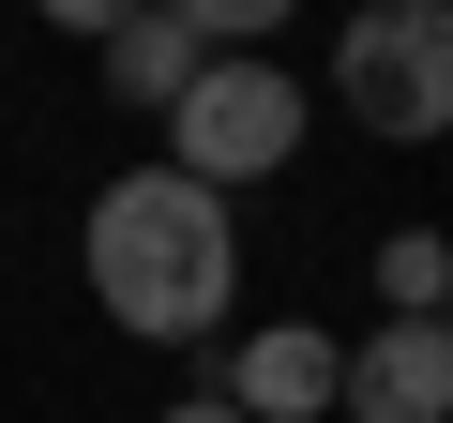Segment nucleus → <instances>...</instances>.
I'll use <instances>...</instances> for the list:
<instances>
[{
    "instance_id": "f257e3e1",
    "label": "nucleus",
    "mask_w": 453,
    "mask_h": 423,
    "mask_svg": "<svg viewBox=\"0 0 453 423\" xmlns=\"http://www.w3.org/2000/svg\"><path fill=\"white\" fill-rule=\"evenodd\" d=\"M76 258H91V303H106L136 348H196V333L226 318V288H242V227H226V196L181 181V166L106 181L91 227H76Z\"/></svg>"
},
{
    "instance_id": "f03ea898",
    "label": "nucleus",
    "mask_w": 453,
    "mask_h": 423,
    "mask_svg": "<svg viewBox=\"0 0 453 423\" xmlns=\"http://www.w3.org/2000/svg\"><path fill=\"white\" fill-rule=\"evenodd\" d=\"M333 106L363 136H453V0H363L333 31Z\"/></svg>"
},
{
    "instance_id": "7ed1b4c3",
    "label": "nucleus",
    "mask_w": 453,
    "mask_h": 423,
    "mask_svg": "<svg viewBox=\"0 0 453 423\" xmlns=\"http://www.w3.org/2000/svg\"><path fill=\"white\" fill-rule=\"evenodd\" d=\"M303 121H318V106H303L288 61H211V76L166 106V166L211 181V196H226V181H273V166L303 151Z\"/></svg>"
},
{
    "instance_id": "20e7f679",
    "label": "nucleus",
    "mask_w": 453,
    "mask_h": 423,
    "mask_svg": "<svg viewBox=\"0 0 453 423\" xmlns=\"http://www.w3.org/2000/svg\"><path fill=\"white\" fill-rule=\"evenodd\" d=\"M333 423H453V333H438V318H378V333L348 348Z\"/></svg>"
},
{
    "instance_id": "39448f33",
    "label": "nucleus",
    "mask_w": 453,
    "mask_h": 423,
    "mask_svg": "<svg viewBox=\"0 0 453 423\" xmlns=\"http://www.w3.org/2000/svg\"><path fill=\"white\" fill-rule=\"evenodd\" d=\"M333 393H348V348L303 333V318H273V333L226 348V408L242 423H333Z\"/></svg>"
},
{
    "instance_id": "423d86ee",
    "label": "nucleus",
    "mask_w": 453,
    "mask_h": 423,
    "mask_svg": "<svg viewBox=\"0 0 453 423\" xmlns=\"http://www.w3.org/2000/svg\"><path fill=\"white\" fill-rule=\"evenodd\" d=\"M196 76H211V46H196L181 16H121V31H106V106H136V121H166V106H181Z\"/></svg>"
},
{
    "instance_id": "0eeeda50",
    "label": "nucleus",
    "mask_w": 453,
    "mask_h": 423,
    "mask_svg": "<svg viewBox=\"0 0 453 423\" xmlns=\"http://www.w3.org/2000/svg\"><path fill=\"white\" fill-rule=\"evenodd\" d=\"M438 303H453V242L438 227H393L378 242V318H438Z\"/></svg>"
},
{
    "instance_id": "6e6552de",
    "label": "nucleus",
    "mask_w": 453,
    "mask_h": 423,
    "mask_svg": "<svg viewBox=\"0 0 453 423\" xmlns=\"http://www.w3.org/2000/svg\"><path fill=\"white\" fill-rule=\"evenodd\" d=\"M151 16H181V31H196V46L226 61V46H273V31L303 16V0H151Z\"/></svg>"
},
{
    "instance_id": "1a4fd4ad",
    "label": "nucleus",
    "mask_w": 453,
    "mask_h": 423,
    "mask_svg": "<svg viewBox=\"0 0 453 423\" xmlns=\"http://www.w3.org/2000/svg\"><path fill=\"white\" fill-rule=\"evenodd\" d=\"M31 16H46V31H91V46H106L121 16H151V0H31Z\"/></svg>"
},
{
    "instance_id": "9d476101",
    "label": "nucleus",
    "mask_w": 453,
    "mask_h": 423,
    "mask_svg": "<svg viewBox=\"0 0 453 423\" xmlns=\"http://www.w3.org/2000/svg\"><path fill=\"white\" fill-rule=\"evenodd\" d=\"M151 423H242V408H226V393H181V408H151Z\"/></svg>"
},
{
    "instance_id": "9b49d317",
    "label": "nucleus",
    "mask_w": 453,
    "mask_h": 423,
    "mask_svg": "<svg viewBox=\"0 0 453 423\" xmlns=\"http://www.w3.org/2000/svg\"><path fill=\"white\" fill-rule=\"evenodd\" d=\"M438 333H453V303H438Z\"/></svg>"
}]
</instances>
